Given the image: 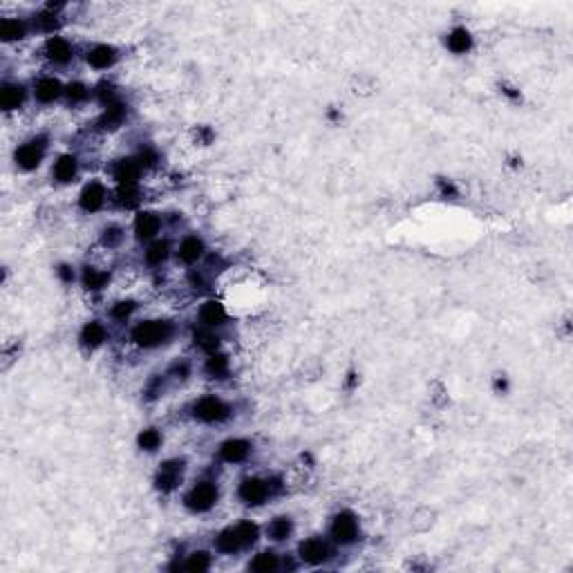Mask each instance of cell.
<instances>
[{
	"label": "cell",
	"instance_id": "cell-1",
	"mask_svg": "<svg viewBox=\"0 0 573 573\" xmlns=\"http://www.w3.org/2000/svg\"><path fill=\"white\" fill-rule=\"evenodd\" d=\"M175 327L173 322L168 320H141L137 322L133 332H130V341H133L137 347L143 349H155L162 347L173 338Z\"/></svg>",
	"mask_w": 573,
	"mask_h": 573
},
{
	"label": "cell",
	"instance_id": "cell-2",
	"mask_svg": "<svg viewBox=\"0 0 573 573\" xmlns=\"http://www.w3.org/2000/svg\"><path fill=\"white\" fill-rule=\"evenodd\" d=\"M219 500V488L213 479H202L195 481L184 495V506L191 513H206L211 511Z\"/></svg>",
	"mask_w": 573,
	"mask_h": 573
},
{
	"label": "cell",
	"instance_id": "cell-3",
	"mask_svg": "<svg viewBox=\"0 0 573 573\" xmlns=\"http://www.w3.org/2000/svg\"><path fill=\"white\" fill-rule=\"evenodd\" d=\"M191 414L202 423H224L231 416V406L215 394H206L193 403Z\"/></svg>",
	"mask_w": 573,
	"mask_h": 573
},
{
	"label": "cell",
	"instance_id": "cell-4",
	"mask_svg": "<svg viewBox=\"0 0 573 573\" xmlns=\"http://www.w3.org/2000/svg\"><path fill=\"white\" fill-rule=\"evenodd\" d=\"M45 150H47V137L45 135H38V137H32L30 141L20 143L14 152V162L20 171H36L38 166H41L43 157H45Z\"/></svg>",
	"mask_w": 573,
	"mask_h": 573
},
{
	"label": "cell",
	"instance_id": "cell-5",
	"mask_svg": "<svg viewBox=\"0 0 573 573\" xmlns=\"http://www.w3.org/2000/svg\"><path fill=\"white\" fill-rule=\"evenodd\" d=\"M238 497L246 506H260L269 497H273L271 481L263 477H244L238 486Z\"/></svg>",
	"mask_w": 573,
	"mask_h": 573
},
{
	"label": "cell",
	"instance_id": "cell-6",
	"mask_svg": "<svg viewBox=\"0 0 573 573\" xmlns=\"http://www.w3.org/2000/svg\"><path fill=\"white\" fill-rule=\"evenodd\" d=\"M184 471H186V462L184 459H166L159 468L157 473H155V488L159 493H173L179 484L181 479H184Z\"/></svg>",
	"mask_w": 573,
	"mask_h": 573
},
{
	"label": "cell",
	"instance_id": "cell-7",
	"mask_svg": "<svg viewBox=\"0 0 573 573\" xmlns=\"http://www.w3.org/2000/svg\"><path fill=\"white\" fill-rule=\"evenodd\" d=\"M332 540L336 544H354L358 540V519L354 513H349V511H341V513H336L334 519H332Z\"/></svg>",
	"mask_w": 573,
	"mask_h": 573
},
{
	"label": "cell",
	"instance_id": "cell-8",
	"mask_svg": "<svg viewBox=\"0 0 573 573\" xmlns=\"http://www.w3.org/2000/svg\"><path fill=\"white\" fill-rule=\"evenodd\" d=\"M162 215L155 213V211H139L135 222H133V231H135V238L141 240V242H152L157 240L159 231H162Z\"/></svg>",
	"mask_w": 573,
	"mask_h": 573
},
{
	"label": "cell",
	"instance_id": "cell-9",
	"mask_svg": "<svg viewBox=\"0 0 573 573\" xmlns=\"http://www.w3.org/2000/svg\"><path fill=\"white\" fill-rule=\"evenodd\" d=\"M108 200H110V193L101 181H88L79 195V206L85 213H97L108 204Z\"/></svg>",
	"mask_w": 573,
	"mask_h": 573
},
{
	"label": "cell",
	"instance_id": "cell-10",
	"mask_svg": "<svg viewBox=\"0 0 573 573\" xmlns=\"http://www.w3.org/2000/svg\"><path fill=\"white\" fill-rule=\"evenodd\" d=\"M43 54L54 65H68L74 59V45L65 36H49L43 45Z\"/></svg>",
	"mask_w": 573,
	"mask_h": 573
},
{
	"label": "cell",
	"instance_id": "cell-11",
	"mask_svg": "<svg viewBox=\"0 0 573 573\" xmlns=\"http://www.w3.org/2000/svg\"><path fill=\"white\" fill-rule=\"evenodd\" d=\"M143 173V166L137 157H121L112 164V177L119 186H137L139 177Z\"/></svg>",
	"mask_w": 573,
	"mask_h": 573
},
{
	"label": "cell",
	"instance_id": "cell-12",
	"mask_svg": "<svg viewBox=\"0 0 573 573\" xmlns=\"http://www.w3.org/2000/svg\"><path fill=\"white\" fill-rule=\"evenodd\" d=\"M298 555H301V560L307 565H322L325 560H330L332 546L322 538H309L298 546Z\"/></svg>",
	"mask_w": 573,
	"mask_h": 573
},
{
	"label": "cell",
	"instance_id": "cell-13",
	"mask_svg": "<svg viewBox=\"0 0 573 573\" xmlns=\"http://www.w3.org/2000/svg\"><path fill=\"white\" fill-rule=\"evenodd\" d=\"M175 255L181 265H198L200 260L206 255V244L200 236H186V238H181L179 244H177V249H175Z\"/></svg>",
	"mask_w": 573,
	"mask_h": 573
},
{
	"label": "cell",
	"instance_id": "cell-14",
	"mask_svg": "<svg viewBox=\"0 0 573 573\" xmlns=\"http://www.w3.org/2000/svg\"><path fill=\"white\" fill-rule=\"evenodd\" d=\"M251 452H253V444L249 439L233 437V439H227L224 444L219 446V459L227 464H242L249 459Z\"/></svg>",
	"mask_w": 573,
	"mask_h": 573
},
{
	"label": "cell",
	"instance_id": "cell-15",
	"mask_svg": "<svg viewBox=\"0 0 573 573\" xmlns=\"http://www.w3.org/2000/svg\"><path fill=\"white\" fill-rule=\"evenodd\" d=\"M116 61H119V52L108 43H97L85 52V63L95 70H110Z\"/></svg>",
	"mask_w": 573,
	"mask_h": 573
},
{
	"label": "cell",
	"instance_id": "cell-16",
	"mask_svg": "<svg viewBox=\"0 0 573 573\" xmlns=\"http://www.w3.org/2000/svg\"><path fill=\"white\" fill-rule=\"evenodd\" d=\"M34 97L38 103L49 106V103H54L61 97H65V85L56 79V76H41V79L34 83Z\"/></svg>",
	"mask_w": 573,
	"mask_h": 573
},
{
	"label": "cell",
	"instance_id": "cell-17",
	"mask_svg": "<svg viewBox=\"0 0 573 573\" xmlns=\"http://www.w3.org/2000/svg\"><path fill=\"white\" fill-rule=\"evenodd\" d=\"M198 318H200V325H204V327H211V330H217V327H222V325H227V309L222 303H217V301H206L202 303L200 311H198Z\"/></svg>",
	"mask_w": 573,
	"mask_h": 573
},
{
	"label": "cell",
	"instance_id": "cell-18",
	"mask_svg": "<svg viewBox=\"0 0 573 573\" xmlns=\"http://www.w3.org/2000/svg\"><path fill=\"white\" fill-rule=\"evenodd\" d=\"M25 99H28V90L23 83H5L0 90V106L5 112H14L25 106Z\"/></svg>",
	"mask_w": 573,
	"mask_h": 573
},
{
	"label": "cell",
	"instance_id": "cell-19",
	"mask_svg": "<svg viewBox=\"0 0 573 573\" xmlns=\"http://www.w3.org/2000/svg\"><path fill=\"white\" fill-rule=\"evenodd\" d=\"M79 175V159L74 155H61V157L52 166V177H54L59 184H70Z\"/></svg>",
	"mask_w": 573,
	"mask_h": 573
},
{
	"label": "cell",
	"instance_id": "cell-20",
	"mask_svg": "<svg viewBox=\"0 0 573 573\" xmlns=\"http://www.w3.org/2000/svg\"><path fill=\"white\" fill-rule=\"evenodd\" d=\"M79 341L85 349H97L108 341V330L106 325L99 320H90L83 325V330L79 334Z\"/></svg>",
	"mask_w": 573,
	"mask_h": 573
},
{
	"label": "cell",
	"instance_id": "cell-21",
	"mask_svg": "<svg viewBox=\"0 0 573 573\" xmlns=\"http://www.w3.org/2000/svg\"><path fill=\"white\" fill-rule=\"evenodd\" d=\"M242 549H244V544H242L238 526H227L224 531L217 533V538H215V551L217 553L233 555V553H238Z\"/></svg>",
	"mask_w": 573,
	"mask_h": 573
},
{
	"label": "cell",
	"instance_id": "cell-22",
	"mask_svg": "<svg viewBox=\"0 0 573 573\" xmlns=\"http://www.w3.org/2000/svg\"><path fill=\"white\" fill-rule=\"evenodd\" d=\"M30 34V23L25 18H3L0 20V38L5 43H16L23 41L25 36Z\"/></svg>",
	"mask_w": 573,
	"mask_h": 573
},
{
	"label": "cell",
	"instance_id": "cell-23",
	"mask_svg": "<svg viewBox=\"0 0 573 573\" xmlns=\"http://www.w3.org/2000/svg\"><path fill=\"white\" fill-rule=\"evenodd\" d=\"M473 43H475L473 34L466 28H454L446 36V47L452 52V54H466V52L473 49Z\"/></svg>",
	"mask_w": 573,
	"mask_h": 573
},
{
	"label": "cell",
	"instance_id": "cell-24",
	"mask_svg": "<svg viewBox=\"0 0 573 573\" xmlns=\"http://www.w3.org/2000/svg\"><path fill=\"white\" fill-rule=\"evenodd\" d=\"M126 119H128V106H126L123 101L116 99L114 103H110V106L103 108L99 126L101 128H119Z\"/></svg>",
	"mask_w": 573,
	"mask_h": 573
},
{
	"label": "cell",
	"instance_id": "cell-25",
	"mask_svg": "<svg viewBox=\"0 0 573 573\" xmlns=\"http://www.w3.org/2000/svg\"><path fill=\"white\" fill-rule=\"evenodd\" d=\"M171 251H173L171 242L159 238V240H152L148 244V249H146V253H143V258H146V263L150 267H162L168 260V255H171Z\"/></svg>",
	"mask_w": 573,
	"mask_h": 573
},
{
	"label": "cell",
	"instance_id": "cell-26",
	"mask_svg": "<svg viewBox=\"0 0 573 573\" xmlns=\"http://www.w3.org/2000/svg\"><path fill=\"white\" fill-rule=\"evenodd\" d=\"M110 282V273L97 269V267H83L81 271V284L88 291H101L103 286Z\"/></svg>",
	"mask_w": 573,
	"mask_h": 573
},
{
	"label": "cell",
	"instance_id": "cell-27",
	"mask_svg": "<svg viewBox=\"0 0 573 573\" xmlns=\"http://www.w3.org/2000/svg\"><path fill=\"white\" fill-rule=\"evenodd\" d=\"M231 370V361L227 354L222 351H213V354H208L206 363H204V372L211 376V379H224Z\"/></svg>",
	"mask_w": 573,
	"mask_h": 573
},
{
	"label": "cell",
	"instance_id": "cell-28",
	"mask_svg": "<svg viewBox=\"0 0 573 573\" xmlns=\"http://www.w3.org/2000/svg\"><path fill=\"white\" fill-rule=\"evenodd\" d=\"M193 341H195V345H198L202 351H206V354H213V351L219 349V336H217V332L211 330V327H204V325H200V327L193 332Z\"/></svg>",
	"mask_w": 573,
	"mask_h": 573
},
{
	"label": "cell",
	"instance_id": "cell-29",
	"mask_svg": "<svg viewBox=\"0 0 573 573\" xmlns=\"http://www.w3.org/2000/svg\"><path fill=\"white\" fill-rule=\"evenodd\" d=\"M291 533H294V522H291V517H286V515H280L276 519H271V522L267 524V536L273 540V542H284V540H289L291 538Z\"/></svg>",
	"mask_w": 573,
	"mask_h": 573
},
{
	"label": "cell",
	"instance_id": "cell-30",
	"mask_svg": "<svg viewBox=\"0 0 573 573\" xmlns=\"http://www.w3.org/2000/svg\"><path fill=\"white\" fill-rule=\"evenodd\" d=\"M112 202L119 208H135L141 202V193L137 186H119L112 195Z\"/></svg>",
	"mask_w": 573,
	"mask_h": 573
},
{
	"label": "cell",
	"instance_id": "cell-31",
	"mask_svg": "<svg viewBox=\"0 0 573 573\" xmlns=\"http://www.w3.org/2000/svg\"><path fill=\"white\" fill-rule=\"evenodd\" d=\"M278 567H280V560H278V555L273 553V551L258 553L251 560V565H249V569L255 571V573H271V571H276Z\"/></svg>",
	"mask_w": 573,
	"mask_h": 573
},
{
	"label": "cell",
	"instance_id": "cell-32",
	"mask_svg": "<svg viewBox=\"0 0 573 573\" xmlns=\"http://www.w3.org/2000/svg\"><path fill=\"white\" fill-rule=\"evenodd\" d=\"M162 433L157 428H146V430H141L139 437H137V446L143 450V452H155V450H159L162 446Z\"/></svg>",
	"mask_w": 573,
	"mask_h": 573
},
{
	"label": "cell",
	"instance_id": "cell-33",
	"mask_svg": "<svg viewBox=\"0 0 573 573\" xmlns=\"http://www.w3.org/2000/svg\"><path fill=\"white\" fill-rule=\"evenodd\" d=\"M92 95H95L92 90L81 81H72L65 85V99H68V103H72V106H81V103H85Z\"/></svg>",
	"mask_w": 573,
	"mask_h": 573
},
{
	"label": "cell",
	"instance_id": "cell-34",
	"mask_svg": "<svg viewBox=\"0 0 573 573\" xmlns=\"http://www.w3.org/2000/svg\"><path fill=\"white\" fill-rule=\"evenodd\" d=\"M236 526H238V531H240V538H242L244 549H246V546H251V544L258 542V538H260V529H258L255 522H251V519H242V522H238Z\"/></svg>",
	"mask_w": 573,
	"mask_h": 573
},
{
	"label": "cell",
	"instance_id": "cell-35",
	"mask_svg": "<svg viewBox=\"0 0 573 573\" xmlns=\"http://www.w3.org/2000/svg\"><path fill=\"white\" fill-rule=\"evenodd\" d=\"M208 567H211V555H208L206 551H195L186 557V562H184V569L186 571H208Z\"/></svg>",
	"mask_w": 573,
	"mask_h": 573
},
{
	"label": "cell",
	"instance_id": "cell-36",
	"mask_svg": "<svg viewBox=\"0 0 573 573\" xmlns=\"http://www.w3.org/2000/svg\"><path fill=\"white\" fill-rule=\"evenodd\" d=\"M135 309H137V303H135V301H121V303L112 305L110 316H112V320H116V322H126L130 316L135 314Z\"/></svg>",
	"mask_w": 573,
	"mask_h": 573
},
{
	"label": "cell",
	"instance_id": "cell-37",
	"mask_svg": "<svg viewBox=\"0 0 573 573\" xmlns=\"http://www.w3.org/2000/svg\"><path fill=\"white\" fill-rule=\"evenodd\" d=\"M101 242L103 246H108V249H114V246H119L123 242V229L116 227V224H110L103 229L101 233Z\"/></svg>",
	"mask_w": 573,
	"mask_h": 573
},
{
	"label": "cell",
	"instance_id": "cell-38",
	"mask_svg": "<svg viewBox=\"0 0 573 573\" xmlns=\"http://www.w3.org/2000/svg\"><path fill=\"white\" fill-rule=\"evenodd\" d=\"M95 97L101 101V106L106 108V106H110V103H114L116 101V88L110 83V81H101L95 90Z\"/></svg>",
	"mask_w": 573,
	"mask_h": 573
},
{
	"label": "cell",
	"instance_id": "cell-39",
	"mask_svg": "<svg viewBox=\"0 0 573 573\" xmlns=\"http://www.w3.org/2000/svg\"><path fill=\"white\" fill-rule=\"evenodd\" d=\"M137 159H139V164L143 166V171H146V168L157 166V162H159V152L155 150L152 146H143V148L139 150V155H137Z\"/></svg>",
	"mask_w": 573,
	"mask_h": 573
},
{
	"label": "cell",
	"instance_id": "cell-40",
	"mask_svg": "<svg viewBox=\"0 0 573 573\" xmlns=\"http://www.w3.org/2000/svg\"><path fill=\"white\" fill-rule=\"evenodd\" d=\"M168 376L171 379H177V381H186L191 376V363L188 361H175L171 370H168Z\"/></svg>",
	"mask_w": 573,
	"mask_h": 573
},
{
	"label": "cell",
	"instance_id": "cell-41",
	"mask_svg": "<svg viewBox=\"0 0 573 573\" xmlns=\"http://www.w3.org/2000/svg\"><path fill=\"white\" fill-rule=\"evenodd\" d=\"M56 276H59L61 282L72 284V282L76 280V271H74L72 265H59V267H56Z\"/></svg>",
	"mask_w": 573,
	"mask_h": 573
},
{
	"label": "cell",
	"instance_id": "cell-42",
	"mask_svg": "<svg viewBox=\"0 0 573 573\" xmlns=\"http://www.w3.org/2000/svg\"><path fill=\"white\" fill-rule=\"evenodd\" d=\"M441 195H444V198H454V195H457V191H454V186L452 184H446V181H441Z\"/></svg>",
	"mask_w": 573,
	"mask_h": 573
},
{
	"label": "cell",
	"instance_id": "cell-43",
	"mask_svg": "<svg viewBox=\"0 0 573 573\" xmlns=\"http://www.w3.org/2000/svg\"><path fill=\"white\" fill-rule=\"evenodd\" d=\"M495 387H497V390H506V387H509V383H506V379H497V381H495Z\"/></svg>",
	"mask_w": 573,
	"mask_h": 573
}]
</instances>
